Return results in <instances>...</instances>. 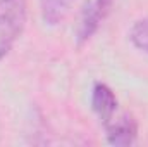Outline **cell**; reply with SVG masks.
I'll return each instance as SVG.
<instances>
[{"label":"cell","instance_id":"1","mask_svg":"<svg viewBox=\"0 0 148 147\" xmlns=\"http://www.w3.org/2000/svg\"><path fill=\"white\" fill-rule=\"evenodd\" d=\"M28 17L26 0H0V62L24 31Z\"/></svg>","mask_w":148,"mask_h":147},{"label":"cell","instance_id":"2","mask_svg":"<svg viewBox=\"0 0 148 147\" xmlns=\"http://www.w3.org/2000/svg\"><path fill=\"white\" fill-rule=\"evenodd\" d=\"M114 3L115 0H88L84 3L76 28V43L79 47L88 43L100 30L103 21L109 17Z\"/></svg>","mask_w":148,"mask_h":147},{"label":"cell","instance_id":"3","mask_svg":"<svg viewBox=\"0 0 148 147\" xmlns=\"http://www.w3.org/2000/svg\"><path fill=\"white\" fill-rule=\"evenodd\" d=\"M107 142L115 147H129L138 140V123L129 112H119L112 121L103 125Z\"/></svg>","mask_w":148,"mask_h":147},{"label":"cell","instance_id":"4","mask_svg":"<svg viewBox=\"0 0 148 147\" xmlns=\"http://www.w3.org/2000/svg\"><path fill=\"white\" fill-rule=\"evenodd\" d=\"M90 102H91V109L97 114V118L100 119L102 126L112 121L117 114H119V101L117 95L114 94L110 87L107 83L97 81L91 88V95H90Z\"/></svg>","mask_w":148,"mask_h":147},{"label":"cell","instance_id":"5","mask_svg":"<svg viewBox=\"0 0 148 147\" xmlns=\"http://www.w3.org/2000/svg\"><path fill=\"white\" fill-rule=\"evenodd\" d=\"M74 0H40L41 19L48 26L60 24L71 10Z\"/></svg>","mask_w":148,"mask_h":147},{"label":"cell","instance_id":"6","mask_svg":"<svg viewBox=\"0 0 148 147\" xmlns=\"http://www.w3.org/2000/svg\"><path fill=\"white\" fill-rule=\"evenodd\" d=\"M127 37L134 49H138L143 54H148V17L138 19L131 26Z\"/></svg>","mask_w":148,"mask_h":147}]
</instances>
